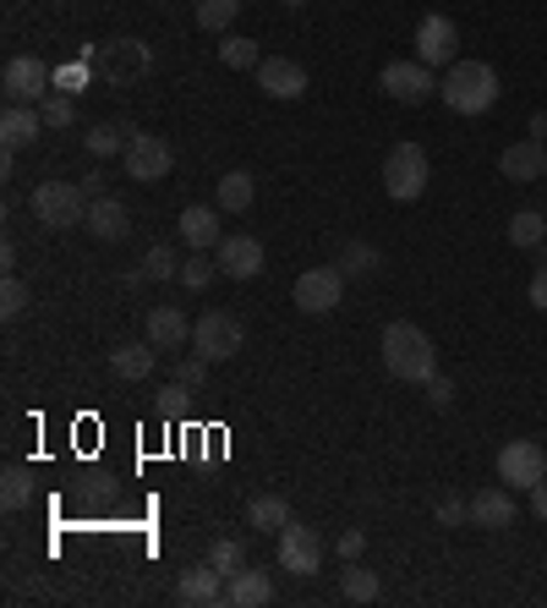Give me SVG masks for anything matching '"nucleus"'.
I'll return each instance as SVG.
<instances>
[{
	"mask_svg": "<svg viewBox=\"0 0 547 608\" xmlns=\"http://www.w3.org/2000/svg\"><path fill=\"white\" fill-rule=\"evenodd\" d=\"M0 504H6L11 516L33 504V472H28V467H6V472H0Z\"/></svg>",
	"mask_w": 547,
	"mask_h": 608,
	"instance_id": "nucleus-30",
	"label": "nucleus"
},
{
	"mask_svg": "<svg viewBox=\"0 0 547 608\" xmlns=\"http://www.w3.org/2000/svg\"><path fill=\"white\" fill-rule=\"evenodd\" d=\"M471 527H487V532L515 527V493L509 488H477L471 493Z\"/></svg>",
	"mask_w": 547,
	"mask_h": 608,
	"instance_id": "nucleus-19",
	"label": "nucleus"
},
{
	"mask_svg": "<svg viewBox=\"0 0 547 608\" xmlns=\"http://www.w3.org/2000/svg\"><path fill=\"white\" fill-rule=\"evenodd\" d=\"M432 182V165H427V148L421 143H395L389 159H384V193L395 203H416Z\"/></svg>",
	"mask_w": 547,
	"mask_h": 608,
	"instance_id": "nucleus-3",
	"label": "nucleus"
},
{
	"mask_svg": "<svg viewBox=\"0 0 547 608\" xmlns=\"http://www.w3.org/2000/svg\"><path fill=\"white\" fill-rule=\"evenodd\" d=\"M153 356H159V345H148V340H127V345L110 351V367H116V379L142 384V379L153 373Z\"/></svg>",
	"mask_w": 547,
	"mask_h": 608,
	"instance_id": "nucleus-24",
	"label": "nucleus"
},
{
	"mask_svg": "<svg viewBox=\"0 0 547 608\" xmlns=\"http://www.w3.org/2000/svg\"><path fill=\"white\" fill-rule=\"evenodd\" d=\"M296 307L307 313V318H324V313H335L340 307V296H345V274L340 264H318V269H307V274H296Z\"/></svg>",
	"mask_w": 547,
	"mask_h": 608,
	"instance_id": "nucleus-8",
	"label": "nucleus"
},
{
	"mask_svg": "<svg viewBox=\"0 0 547 608\" xmlns=\"http://www.w3.org/2000/svg\"><path fill=\"white\" fill-rule=\"evenodd\" d=\"M241 17V0H198V28L203 33H225Z\"/></svg>",
	"mask_w": 547,
	"mask_h": 608,
	"instance_id": "nucleus-34",
	"label": "nucleus"
},
{
	"mask_svg": "<svg viewBox=\"0 0 547 608\" xmlns=\"http://www.w3.org/2000/svg\"><path fill=\"white\" fill-rule=\"evenodd\" d=\"M384 269V253L372 242H345L340 247V274L345 280H367V274Z\"/></svg>",
	"mask_w": 547,
	"mask_h": 608,
	"instance_id": "nucleus-29",
	"label": "nucleus"
},
{
	"mask_svg": "<svg viewBox=\"0 0 547 608\" xmlns=\"http://www.w3.org/2000/svg\"><path fill=\"white\" fill-rule=\"evenodd\" d=\"M531 137H537V143H547V110H537V116H531Z\"/></svg>",
	"mask_w": 547,
	"mask_h": 608,
	"instance_id": "nucleus-48",
	"label": "nucleus"
},
{
	"mask_svg": "<svg viewBox=\"0 0 547 608\" xmlns=\"http://www.w3.org/2000/svg\"><path fill=\"white\" fill-rule=\"evenodd\" d=\"M22 313H28V285L17 274H6V285H0V318H22Z\"/></svg>",
	"mask_w": 547,
	"mask_h": 608,
	"instance_id": "nucleus-38",
	"label": "nucleus"
},
{
	"mask_svg": "<svg viewBox=\"0 0 547 608\" xmlns=\"http://www.w3.org/2000/svg\"><path fill=\"white\" fill-rule=\"evenodd\" d=\"M33 219L44 231H71L88 219V193L77 182H39L33 187Z\"/></svg>",
	"mask_w": 547,
	"mask_h": 608,
	"instance_id": "nucleus-4",
	"label": "nucleus"
},
{
	"mask_svg": "<svg viewBox=\"0 0 547 608\" xmlns=\"http://www.w3.org/2000/svg\"><path fill=\"white\" fill-rule=\"evenodd\" d=\"M269 598H274V581H269V570H258V565H247V570H236L225 581V604H236V608H263Z\"/></svg>",
	"mask_w": 547,
	"mask_h": 608,
	"instance_id": "nucleus-22",
	"label": "nucleus"
},
{
	"mask_svg": "<svg viewBox=\"0 0 547 608\" xmlns=\"http://www.w3.org/2000/svg\"><path fill=\"white\" fill-rule=\"evenodd\" d=\"M181 242H187L192 253H213V247L225 242V231H219V208H208V203L181 208Z\"/></svg>",
	"mask_w": 547,
	"mask_h": 608,
	"instance_id": "nucleus-20",
	"label": "nucleus"
},
{
	"mask_svg": "<svg viewBox=\"0 0 547 608\" xmlns=\"http://www.w3.org/2000/svg\"><path fill=\"white\" fill-rule=\"evenodd\" d=\"M132 133H137V127H127V121H121V127H116V121H99V127H88V133H82V148H88L93 159H110V154H127Z\"/></svg>",
	"mask_w": 547,
	"mask_h": 608,
	"instance_id": "nucleus-27",
	"label": "nucleus"
},
{
	"mask_svg": "<svg viewBox=\"0 0 547 608\" xmlns=\"http://www.w3.org/2000/svg\"><path fill=\"white\" fill-rule=\"evenodd\" d=\"M432 516H438V527H466V521H471V499H455V493H449V499H438Z\"/></svg>",
	"mask_w": 547,
	"mask_h": 608,
	"instance_id": "nucleus-39",
	"label": "nucleus"
},
{
	"mask_svg": "<svg viewBox=\"0 0 547 608\" xmlns=\"http://www.w3.org/2000/svg\"><path fill=\"white\" fill-rule=\"evenodd\" d=\"M547 477V450L537 439H509L504 450H498V482H515V488H537Z\"/></svg>",
	"mask_w": 547,
	"mask_h": 608,
	"instance_id": "nucleus-12",
	"label": "nucleus"
},
{
	"mask_svg": "<svg viewBox=\"0 0 547 608\" xmlns=\"http://www.w3.org/2000/svg\"><path fill=\"white\" fill-rule=\"evenodd\" d=\"M537 253H543V264H547V236H543V247H537Z\"/></svg>",
	"mask_w": 547,
	"mask_h": 608,
	"instance_id": "nucleus-50",
	"label": "nucleus"
},
{
	"mask_svg": "<svg viewBox=\"0 0 547 608\" xmlns=\"http://www.w3.org/2000/svg\"><path fill=\"white\" fill-rule=\"evenodd\" d=\"M438 99L455 110V116H487L498 105V71L487 61H455L438 82Z\"/></svg>",
	"mask_w": 547,
	"mask_h": 608,
	"instance_id": "nucleus-1",
	"label": "nucleus"
},
{
	"mask_svg": "<svg viewBox=\"0 0 547 608\" xmlns=\"http://www.w3.org/2000/svg\"><path fill=\"white\" fill-rule=\"evenodd\" d=\"M531 516H537V521H547V477L531 488Z\"/></svg>",
	"mask_w": 547,
	"mask_h": 608,
	"instance_id": "nucleus-46",
	"label": "nucleus"
},
{
	"mask_svg": "<svg viewBox=\"0 0 547 608\" xmlns=\"http://www.w3.org/2000/svg\"><path fill=\"white\" fill-rule=\"evenodd\" d=\"M213 274H219V258L208 264V253H192V258L181 264V285H187V291H208Z\"/></svg>",
	"mask_w": 547,
	"mask_h": 608,
	"instance_id": "nucleus-37",
	"label": "nucleus"
},
{
	"mask_svg": "<svg viewBox=\"0 0 547 608\" xmlns=\"http://www.w3.org/2000/svg\"><path fill=\"white\" fill-rule=\"evenodd\" d=\"M335 548H340V559L350 565V559H361V548H367V532H356V527H350V532H340V542H335Z\"/></svg>",
	"mask_w": 547,
	"mask_h": 608,
	"instance_id": "nucleus-44",
	"label": "nucleus"
},
{
	"mask_svg": "<svg viewBox=\"0 0 547 608\" xmlns=\"http://www.w3.org/2000/svg\"><path fill=\"white\" fill-rule=\"evenodd\" d=\"M378 592H384V581H378L372 570H361L356 559L340 570V598L345 604H378Z\"/></svg>",
	"mask_w": 547,
	"mask_h": 608,
	"instance_id": "nucleus-28",
	"label": "nucleus"
},
{
	"mask_svg": "<svg viewBox=\"0 0 547 608\" xmlns=\"http://www.w3.org/2000/svg\"><path fill=\"white\" fill-rule=\"evenodd\" d=\"M258 88H263L269 99H301V94H307V67L290 61V56H263Z\"/></svg>",
	"mask_w": 547,
	"mask_h": 608,
	"instance_id": "nucleus-15",
	"label": "nucleus"
},
{
	"mask_svg": "<svg viewBox=\"0 0 547 608\" xmlns=\"http://www.w3.org/2000/svg\"><path fill=\"white\" fill-rule=\"evenodd\" d=\"M176 379H181L187 390H203V379H208V356H187V362L176 367Z\"/></svg>",
	"mask_w": 547,
	"mask_h": 608,
	"instance_id": "nucleus-41",
	"label": "nucleus"
},
{
	"mask_svg": "<svg viewBox=\"0 0 547 608\" xmlns=\"http://www.w3.org/2000/svg\"><path fill=\"white\" fill-rule=\"evenodd\" d=\"M378 88H384L389 99H400V105H427V99L438 94V77H432L427 61H384Z\"/></svg>",
	"mask_w": 547,
	"mask_h": 608,
	"instance_id": "nucleus-10",
	"label": "nucleus"
},
{
	"mask_svg": "<svg viewBox=\"0 0 547 608\" xmlns=\"http://www.w3.org/2000/svg\"><path fill=\"white\" fill-rule=\"evenodd\" d=\"M279 570H290V576H318V570H324V538H318L312 527L290 521V527L279 532Z\"/></svg>",
	"mask_w": 547,
	"mask_h": 608,
	"instance_id": "nucleus-13",
	"label": "nucleus"
},
{
	"mask_svg": "<svg viewBox=\"0 0 547 608\" xmlns=\"http://www.w3.org/2000/svg\"><path fill=\"white\" fill-rule=\"evenodd\" d=\"M77 187L88 193V203H93V198H105V176H77Z\"/></svg>",
	"mask_w": 547,
	"mask_h": 608,
	"instance_id": "nucleus-47",
	"label": "nucleus"
},
{
	"mask_svg": "<svg viewBox=\"0 0 547 608\" xmlns=\"http://www.w3.org/2000/svg\"><path fill=\"white\" fill-rule=\"evenodd\" d=\"M531 307L547 313V264H537V274H531Z\"/></svg>",
	"mask_w": 547,
	"mask_h": 608,
	"instance_id": "nucleus-45",
	"label": "nucleus"
},
{
	"mask_svg": "<svg viewBox=\"0 0 547 608\" xmlns=\"http://www.w3.org/2000/svg\"><path fill=\"white\" fill-rule=\"evenodd\" d=\"M498 170H504L509 182H537V176L547 170V143H537V137L509 143V148L498 154Z\"/></svg>",
	"mask_w": 547,
	"mask_h": 608,
	"instance_id": "nucleus-18",
	"label": "nucleus"
},
{
	"mask_svg": "<svg viewBox=\"0 0 547 608\" xmlns=\"http://www.w3.org/2000/svg\"><path fill=\"white\" fill-rule=\"evenodd\" d=\"M142 274H148V280H181V258H176V247H170V242L148 247V253H142Z\"/></svg>",
	"mask_w": 547,
	"mask_h": 608,
	"instance_id": "nucleus-36",
	"label": "nucleus"
},
{
	"mask_svg": "<svg viewBox=\"0 0 547 608\" xmlns=\"http://www.w3.org/2000/svg\"><path fill=\"white\" fill-rule=\"evenodd\" d=\"M543 236H547V219L537 214V208H520V214L509 219V242H515V247L537 253V247H543Z\"/></svg>",
	"mask_w": 547,
	"mask_h": 608,
	"instance_id": "nucleus-31",
	"label": "nucleus"
},
{
	"mask_svg": "<svg viewBox=\"0 0 547 608\" xmlns=\"http://www.w3.org/2000/svg\"><path fill=\"white\" fill-rule=\"evenodd\" d=\"M39 116H44V127L67 133L71 121H77V99H71V94H61V88H50V94H44V105H39Z\"/></svg>",
	"mask_w": 547,
	"mask_h": 608,
	"instance_id": "nucleus-35",
	"label": "nucleus"
},
{
	"mask_svg": "<svg viewBox=\"0 0 547 608\" xmlns=\"http://www.w3.org/2000/svg\"><path fill=\"white\" fill-rule=\"evenodd\" d=\"M416 61H427V67H455L460 61V28H455V17L427 11L416 22Z\"/></svg>",
	"mask_w": 547,
	"mask_h": 608,
	"instance_id": "nucleus-9",
	"label": "nucleus"
},
{
	"mask_svg": "<svg viewBox=\"0 0 547 608\" xmlns=\"http://www.w3.org/2000/svg\"><path fill=\"white\" fill-rule=\"evenodd\" d=\"M187 395H198V390H187V384H181V379H176V384H170V390H165V395H159V411H165V416H176V411H181V405H187Z\"/></svg>",
	"mask_w": 547,
	"mask_h": 608,
	"instance_id": "nucleus-43",
	"label": "nucleus"
},
{
	"mask_svg": "<svg viewBox=\"0 0 547 608\" xmlns=\"http://www.w3.org/2000/svg\"><path fill=\"white\" fill-rule=\"evenodd\" d=\"M39 133H44L39 105H6V116H0V143L6 148H28Z\"/></svg>",
	"mask_w": 547,
	"mask_h": 608,
	"instance_id": "nucleus-23",
	"label": "nucleus"
},
{
	"mask_svg": "<svg viewBox=\"0 0 547 608\" xmlns=\"http://www.w3.org/2000/svg\"><path fill=\"white\" fill-rule=\"evenodd\" d=\"M219 61H225L230 71H258V67H263L258 45H252V39H241V33H225V45H219Z\"/></svg>",
	"mask_w": 547,
	"mask_h": 608,
	"instance_id": "nucleus-32",
	"label": "nucleus"
},
{
	"mask_svg": "<svg viewBox=\"0 0 547 608\" xmlns=\"http://www.w3.org/2000/svg\"><path fill=\"white\" fill-rule=\"evenodd\" d=\"M176 598H181V604H192V608L225 604V576H219V570L203 559V565L181 570V581H176Z\"/></svg>",
	"mask_w": 547,
	"mask_h": 608,
	"instance_id": "nucleus-17",
	"label": "nucleus"
},
{
	"mask_svg": "<svg viewBox=\"0 0 547 608\" xmlns=\"http://www.w3.org/2000/svg\"><path fill=\"white\" fill-rule=\"evenodd\" d=\"M192 345H198V356H208V362H230V356L247 345V330H241V318H236V313L208 307L203 318L192 324Z\"/></svg>",
	"mask_w": 547,
	"mask_h": 608,
	"instance_id": "nucleus-6",
	"label": "nucleus"
},
{
	"mask_svg": "<svg viewBox=\"0 0 547 608\" xmlns=\"http://www.w3.org/2000/svg\"><path fill=\"white\" fill-rule=\"evenodd\" d=\"M0 88H6V105H44V94L56 88V71L39 56H11L0 71Z\"/></svg>",
	"mask_w": 547,
	"mask_h": 608,
	"instance_id": "nucleus-7",
	"label": "nucleus"
},
{
	"mask_svg": "<svg viewBox=\"0 0 547 608\" xmlns=\"http://www.w3.org/2000/svg\"><path fill=\"white\" fill-rule=\"evenodd\" d=\"M252 198H258L252 170H225V176H219V193H213V208H219V214H247Z\"/></svg>",
	"mask_w": 547,
	"mask_h": 608,
	"instance_id": "nucleus-25",
	"label": "nucleus"
},
{
	"mask_svg": "<svg viewBox=\"0 0 547 608\" xmlns=\"http://www.w3.org/2000/svg\"><path fill=\"white\" fill-rule=\"evenodd\" d=\"M384 367L400 379V384H427L432 373H438V351H432V340L427 330H416V324H389L384 330Z\"/></svg>",
	"mask_w": 547,
	"mask_h": 608,
	"instance_id": "nucleus-2",
	"label": "nucleus"
},
{
	"mask_svg": "<svg viewBox=\"0 0 547 608\" xmlns=\"http://www.w3.org/2000/svg\"><path fill=\"white\" fill-rule=\"evenodd\" d=\"M148 67H153V50H148L142 39H110V45L93 50V71H99L110 88H132V82H142Z\"/></svg>",
	"mask_w": 547,
	"mask_h": 608,
	"instance_id": "nucleus-5",
	"label": "nucleus"
},
{
	"mask_svg": "<svg viewBox=\"0 0 547 608\" xmlns=\"http://www.w3.org/2000/svg\"><path fill=\"white\" fill-rule=\"evenodd\" d=\"M421 390H427V405H432V411H449V405H455V379H444V373H432Z\"/></svg>",
	"mask_w": 547,
	"mask_h": 608,
	"instance_id": "nucleus-40",
	"label": "nucleus"
},
{
	"mask_svg": "<svg viewBox=\"0 0 547 608\" xmlns=\"http://www.w3.org/2000/svg\"><path fill=\"white\" fill-rule=\"evenodd\" d=\"M82 225H88V236H93V242H121V236L132 231V208L105 193V198L88 203V219H82Z\"/></svg>",
	"mask_w": 547,
	"mask_h": 608,
	"instance_id": "nucleus-16",
	"label": "nucleus"
},
{
	"mask_svg": "<svg viewBox=\"0 0 547 608\" xmlns=\"http://www.w3.org/2000/svg\"><path fill=\"white\" fill-rule=\"evenodd\" d=\"M121 165H127L132 182H165V176L176 170V148H170L165 137H153V133H132L127 154H121Z\"/></svg>",
	"mask_w": 547,
	"mask_h": 608,
	"instance_id": "nucleus-11",
	"label": "nucleus"
},
{
	"mask_svg": "<svg viewBox=\"0 0 547 608\" xmlns=\"http://www.w3.org/2000/svg\"><path fill=\"white\" fill-rule=\"evenodd\" d=\"M247 527H252V532H274V538H279V532L290 527V504H285L279 493H258V499L247 504Z\"/></svg>",
	"mask_w": 547,
	"mask_h": 608,
	"instance_id": "nucleus-26",
	"label": "nucleus"
},
{
	"mask_svg": "<svg viewBox=\"0 0 547 608\" xmlns=\"http://www.w3.org/2000/svg\"><path fill=\"white\" fill-rule=\"evenodd\" d=\"M213 258H219V274H230V280H258L263 274V242L258 236H225L213 247Z\"/></svg>",
	"mask_w": 547,
	"mask_h": 608,
	"instance_id": "nucleus-14",
	"label": "nucleus"
},
{
	"mask_svg": "<svg viewBox=\"0 0 547 608\" xmlns=\"http://www.w3.org/2000/svg\"><path fill=\"white\" fill-rule=\"evenodd\" d=\"M208 565L230 581L236 570H247V542H241V538H219L213 548H208Z\"/></svg>",
	"mask_w": 547,
	"mask_h": 608,
	"instance_id": "nucleus-33",
	"label": "nucleus"
},
{
	"mask_svg": "<svg viewBox=\"0 0 547 608\" xmlns=\"http://www.w3.org/2000/svg\"><path fill=\"white\" fill-rule=\"evenodd\" d=\"M82 82H88V67H77V61L56 71V88H61V94H71V99L82 94Z\"/></svg>",
	"mask_w": 547,
	"mask_h": 608,
	"instance_id": "nucleus-42",
	"label": "nucleus"
},
{
	"mask_svg": "<svg viewBox=\"0 0 547 608\" xmlns=\"http://www.w3.org/2000/svg\"><path fill=\"white\" fill-rule=\"evenodd\" d=\"M142 340L159 345V351H176L192 340V324L181 318V307H148V324H142Z\"/></svg>",
	"mask_w": 547,
	"mask_h": 608,
	"instance_id": "nucleus-21",
	"label": "nucleus"
},
{
	"mask_svg": "<svg viewBox=\"0 0 547 608\" xmlns=\"http://www.w3.org/2000/svg\"><path fill=\"white\" fill-rule=\"evenodd\" d=\"M279 6H290V11H301V6H307V0H279Z\"/></svg>",
	"mask_w": 547,
	"mask_h": 608,
	"instance_id": "nucleus-49",
	"label": "nucleus"
}]
</instances>
